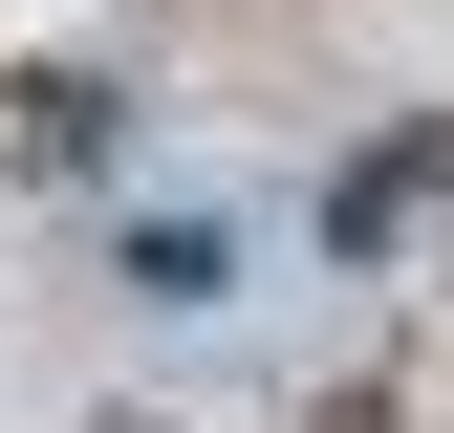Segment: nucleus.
Wrapping results in <instances>:
<instances>
[{
  "mask_svg": "<svg viewBox=\"0 0 454 433\" xmlns=\"http://www.w3.org/2000/svg\"><path fill=\"white\" fill-rule=\"evenodd\" d=\"M325 433H389V412H368V390H347V412H325Z\"/></svg>",
  "mask_w": 454,
  "mask_h": 433,
  "instance_id": "nucleus-2",
  "label": "nucleus"
},
{
  "mask_svg": "<svg viewBox=\"0 0 454 433\" xmlns=\"http://www.w3.org/2000/svg\"><path fill=\"white\" fill-rule=\"evenodd\" d=\"M87 152H108V87L43 66V87H22V174H87Z\"/></svg>",
  "mask_w": 454,
  "mask_h": 433,
  "instance_id": "nucleus-1",
  "label": "nucleus"
},
{
  "mask_svg": "<svg viewBox=\"0 0 454 433\" xmlns=\"http://www.w3.org/2000/svg\"><path fill=\"white\" fill-rule=\"evenodd\" d=\"M108 433H174V412H108Z\"/></svg>",
  "mask_w": 454,
  "mask_h": 433,
  "instance_id": "nucleus-3",
  "label": "nucleus"
}]
</instances>
